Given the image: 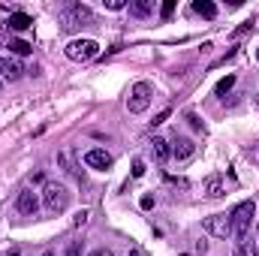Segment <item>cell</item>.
Instances as JSON below:
<instances>
[{
	"instance_id": "cell-24",
	"label": "cell",
	"mask_w": 259,
	"mask_h": 256,
	"mask_svg": "<svg viewBox=\"0 0 259 256\" xmlns=\"http://www.w3.org/2000/svg\"><path fill=\"white\" fill-rule=\"evenodd\" d=\"M247 30H253V21H244V24H241V27H238V30H235V36H244V33H247Z\"/></svg>"
},
{
	"instance_id": "cell-11",
	"label": "cell",
	"mask_w": 259,
	"mask_h": 256,
	"mask_svg": "<svg viewBox=\"0 0 259 256\" xmlns=\"http://www.w3.org/2000/svg\"><path fill=\"white\" fill-rule=\"evenodd\" d=\"M151 154H154L157 163H166V160L172 157V148H169L166 139H154V142H151Z\"/></svg>"
},
{
	"instance_id": "cell-8",
	"label": "cell",
	"mask_w": 259,
	"mask_h": 256,
	"mask_svg": "<svg viewBox=\"0 0 259 256\" xmlns=\"http://www.w3.org/2000/svg\"><path fill=\"white\" fill-rule=\"evenodd\" d=\"M84 166H91V169H109L112 166V154L109 151H103V148H91L88 154H84Z\"/></svg>"
},
{
	"instance_id": "cell-30",
	"label": "cell",
	"mask_w": 259,
	"mask_h": 256,
	"mask_svg": "<svg viewBox=\"0 0 259 256\" xmlns=\"http://www.w3.org/2000/svg\"><path fill=\"white\" fill-rule=\"evenodd\" d=\"M42 256H55V253H42Z\"/></svg>"
},
{
	"instance_id": "cell-29",
	"label": "cell",
	"mask_w": 259,
	"mask_h": 256,
	"mask_svg": "<svg viewBox=\"0 0 259 256\" xmlns=\"http://www.w3.org/2000/svg\"><path fill=\"white\" fill-rule=\"evenodd\" d=\"M91 256H115V253H112V250H94Z\"/></svg>"
},
{
	"instance_id": "cell-22",
	"label": "cell",
	"mask_w": 259,
	"mask_h": 256,
	"mask_svg": "<svg viewBox=\"0 0 259 256\" xmlns=\"http://www.w3.org/2000/svg\"><path fill=\"white\" fill-rule=\"evenodd\" d=\"M142 175H145V163L136 160V163H133V178H142Z\"/></svg>"
},
{
	"instance_id": "cell-15",
	"label": "cell",
	"mask_w": 259,
	"mask_h": 256,
	"mask_svg": "<svg viewBox=\"0 0 259 256\" xmlns=\"http://www.w3.org/2000/svg\"><path fill=\"white\" fill-rule=\"evenodd\" d=\"M235 256H259L256 241H253V238H241V241H235Z\"/></svg>"
},
{
	"instance_id": "cell-20",
	"label": "cell",
	"mask_w": 259,
	"mask_h": 256,
	"mask_svg": "<svg viewBox=\"0 0 259 256\" xmlns=\"http://www.w3.org/2000/svg\"><path fill=\"white\" fill-rule=\"evenodd\" d=\"M172 12H175V0H166V3L160 6V15H163V18H172Z\"/></svg>"
},
{
	"instance_id": "cell-26",
	"label": "cell",
	"mask_w": 259,
	"mask_h": 256,
	"mask_svg": "<svg viewBox=\"0 0 259 256\" xmlns=\"http://www.w3.org/2000/svg\"><path fill=\"white\" fill-rule=\"evenodd\" d=\"M106 6H109V9H124L127 3H124V0H106Z\"/></svg>"
},
{
	"instance_id": "cell-4",
	"label": "cell",
	"mask_w": 259,
	"mask_h": 256,
	"mask_svg": "<svg viewBox=\"0 0 259 256\" xmlns=\"http://www.w3.org/2000/svg\"><path fill=\"white\" fill-rule=\"evenodd\" d=\"M148 106H151V84H148V81H136V84L130 88L127 109L133 112V115H142Z\"/></svg>"
},
{
	"instance_id": "cell-18",
	"label": "cell",
	"mask_w": 259,
	"mask_h": 256,
	"mask_svg": "<svg viewBox=\"0 0 259 256\" xmlns=\"http://www.w3.org/2000/svg\"><path fill=\"white\" fill-rule=\"evenodd\" d=\"M130 12H133L136 18H145V15H151V0H136V3H130Z\"/></svg>"
},
{
	"instance_id": "cell-9",
	"label": "cell",
	"mask_w": 259,
	"mask_h": 256,
	"mask_svg": "<svg viewBox=\"0 0 259 256\" xmlns=\"http://www.w3.org/2000/svg\"><path fill=\"white\" fill-rule=\"evenodd\" d=\"M202 193H205L208 199H220V196H226V181H223V175H208L205 184H202Z\"/></svg>"
},
{
	"instance_id": "cell-31",
	"label": "cell",
	"mask_w": 259,
	"mask_h": 256,
	"mask_svg": "<svg viewBox=\"0 0 259 256\" xmlns=\"http://www.w3.org/2000/svg\"><path fill=\"white\" fill-rule=\"evenodd\" d=\"M256 61H259V49H256Z\"/></svg>"
},
{
	"instance_id": "cell-28",
	"label": "cell",
	"mask_w": 259,
	"mask_h": 256,
	"mask_svg": "<svg viewBox=\"0 0 259 256\" xmlns=\"http://www.w3.org/2000/svg\"><path fill=\"white\" fill-rule=\"evenodd\" d=\"M154 205V196H142V208H151Z\"/></svg>"
},
{
	"instance_id": "cell-3",
	"label": "cell",
	"mask_w": 259,
	"mask_h": 256,
	"mask_svg": "<svg viewBox=\"0 0 259 256\" xmlns=\"http://www.w3.org/2000/svg\"><path fill=\"white\" fill-rule=\"evenodd\" d=\"M91 21H94V12H91L88 6H81V3H69L64 12H61L64 30H72V27H78V24H91Z\"/></svg>"
},
{
	"instance_id": "cell-27",
	"label": "cell",
	"mask_w": 259,
	"mask_h": 256,
	"mask_svg": "<svg viewBox=\"0 0 259 256\" xmlns=\"http://www.w3.org/2000/svg\"><path fill=\"white\" fill-rule=\"evenodd\" d=\"M187 121H190V127H193V130H202V121H199L196 115H187Z\"/></svg>"
},
{
	"instance_id": "cell-23",
	"label": "cell",
	"mask_w": 259,
	"mask_h": 256,
	"mask_svg": "<svg viewBox=\"0 0 259 256\" xmlns=\"http://www.w3.org/2000/svg\"><path fill=\"white\" fill-rule=\"evenodd\" d=\"M66 256H81V244H78V241H72V244L66 247Z\"/></svg>"
},
{
	"instance_id": "cell-34",
	"label": "cell",
	"mask_w": 259,
	"mask_h": 256,
	"mask_svg": "<svg viewBox=\"0 0 259 256\" xmlns=\"http://www.w3.org/2000/svg\"><path fill=\"white\" fill-rule=\"evenodd\" d=\"M256 106H259V97H256Z\"/></svg>"
},
{
	"instance_id": "cell-6",
	"label": "cell",
	"mask_w": 259,
	"mask_h": 256,
	"mask_svg": "<svg viewBox=\"0 0 259 256\" xmlns=\"http://www.w3.org/2000/svg\"><path fill=\"white\" fill-rule=\"evenodd\" d=\"M205 232L208 235H214V238H229L232 235V217L229 214H211V217H205Z\"/></svg>"
},
{
	"instance_id": "cell-14",
	"label": "cell",
	"mask_w": 259,
	"mask_h": 256,
	"mask_svg": "<svg viewBox=\"0 0 259 256\" xmlns=\"http://www.w3.org/2000/svg\"><path fill=\"white\" fill-rule=\"evenodd\" d=\"M21 72H24V69L15 64V61H9V58H0V75H3V78H18Z\"/></svg>"
},
{
	"instance_id": "cell-5",
	"label": "cell",
	"mask_w": 259,
	"mask_h": 256,
	"mask_svg": "<svg viewBox=\"0 0 259 256\" xmlns=\"http://www.w3.org/2000/svg\"><path fill=\"white\" fill-rule=\"evenodd\" d=\"M100 55V42L97 39H72L66 46V58L69 61H94Z\"/></svg>"
},
{
	"instance_id": "cell-2",
	"label": "cell",
	"mask_w": 259,
	"mask_h": 256,
	"mask_svg": "<svg viewBox=\"0 0 259 256\" xmlns=\"http://www.w3.org/2000/svg\"><path fill=\"white\" fill-rule=\"evenodd\" d=\"M42 202H46V211L49 214H61V211H66V205H69V190H66L64 184H58V181H46Z\"/></svg>"
},
{
	"instance_id": "cell-25",
	"label": "cell",
	"mask_w": 259,
	"mask_h": 256,
	"mask_svg": "<svg viewBox=\"0 0 259 256\" xmlns=\"http://www.w3.org/2000/svg\"><path fill=\"white\" fill-rule=\"evenodd\" d=\"M84 220H88V211H78V214L72 217V223H75V226H84Z\"/></svg>"
},
{
	"instance_id": "cell-19",
	"label": "cell",
	"mask_w": 259,
	"mask_h": 256,
	"mask_svg": "<svg viewBox=\"0 0 259 256\" xmlns=\"http://www.w3.org/2000/svg\"><path fill=\"white\" fill-rule=\"evenodd\" d=\"M232 84H235V75H226V78H220V81H217L214 94H217V97H226V94L232 91Z\"/></svg>"
},
{
	"instance_id": "cell-16",
	"label": "cell",
	"mask_w": 259,
	"mask_h": 256,
	"mask_svg": "<svg viewBox=\"0 0 259 256\" xmlns=\"http://www.w3.org/2000/svg\"><path fill=\"white\" fill-rule=\"evenodd\" d=\"M193 12H196V15H202V18H214V15H217V6H214L211 0H196Z\"/></svg>"
},
{
	"instance_id": "cell-13",
	"label": "cell",
	"mask_w": 259,
	"mask_h": 256,
	"mask_svg": "<svg viewBox=\"0 0 259 256\" xmlns=\"http://www.w3.org/2000/svg\"><path fill=\"white\" fill-rule=\"evenodd\" d=\"M6 24H9L12 30H27V27H33V18H30L27 12H12Z\"/></svg>"
},
{
	"instance_id": "cell-21",
	"label": "cell",
	"mask_w": 259,
	"mask_h": 256,
	"mask_svg": "<svg viewBox=\"0 0 259 256\" xmlns=\"http://www.w3.org/2000/svg\"><path fill=\"white\" fill-rule=\"evenodd\" d=\"M169 115H172V112H169V109H163V112H160V115L154 118V127H160V124H166V121H169Z\"/></svg>"
},
{
	"instance_id": "cell-12",
	"label": "cell",
	"mask_w": 259,
	"mask_h": 256,
	"mask_svg": "<svg viewBox=\"0 0 259 256\" xmlns=\"http://www.w3.org/2000/svg\"><path fill=\"white\" fill-rule=\"evenodd\" d=\"M58 163L64 166V169L69 172V175H72V178H78V181H84V172H81V169H78V166L72 163V154H69V151H61V154H58Z\"/></svg>"
},
{
	"instance_id": "cell-17",
	"label": "cell",
	"mask_w": 259,
	"mask_h": 256,
	"mask_svg": "<svg viewBox=\"0 0 259 256\" xmlns=\"http://www.w3.org/2000/svg\"><path fill=\"white\" fill-rule=\"evenodd\" d=\"M9 52H12V55H18V58H24V55H30V52H33V46H30V42H24V39H9Z\"/></svg>"
},
{
	"instance_id": "cell-33",
	"label": "cell",
	"mask_w": 259,
	"mask_h": 256,
	"mask_svg": "<svg viewBox=\"0 0 259 256\" xmlns=\"http://www.w3.org/2000/svg\"><path fill=\"white\" fill-rule=\"evenodd\" d=\"M130 256H139V253H130Z\"/></svg>"
},
{
	"instance_id": "cell-1",
	"label": "cell",
	"mask_w": 259,
	"mask_h": 256,
	"mask_svg": "<svg viewBox=\"0 0 259 256\" xmlns=\"http://www.w3.org/2000/svg\"><path fill=\"white\" fill-rule=\"evenodd\" d=\"M229 217H232V235H235V241L250 238V223L256 217V205L253 202H241V205H235L229 211Z\"/></svg>"
},
{
	"instance_id": "cell-32",
	"label": "cell",
	"mask_w": 259,
	"mask_h": 256,
	"mask_svg": "<svg viewBox=\"0 0 259 256\" xmlns=\"http://www.w3.org/2000/svg\"><path fill=\"white\" fill-rule=\"evenodd\" d=\"M0 91H3V81H0Z\"/></svg>"
},
{
	"instance_id": "cell-7",
	"label": "cell",
	"mask_w": 259,
	"mask_h": 256,
	"mask_svg": "<svg viewBox=\"0 0 259 256\" xmlns=\"http://www.w3.org/2000/svg\"><path fill=\"white\" fill-rule=\"evenodd\" d=\"M15 211L24 214V217H36V211H39V199H36V193L33 190H21L18 193V199H15Z\"/></svg>"
},
{
	"instance_id": "cell-10",
	"label": "cell",
	"mask_w": 259,
	"mask_h": 256,
	"mask_svg": "<svg viewBox=\"0 0 259 256\" xmlns=\"http://www.w3.org/2000/svg\"><path fill=\"white\" fill-rule=\"evenodd\" d=\"M196 154V145L190 139H175V145H172V157L178 160V163H184V160H190Z\"/></svg>"
}]
</instances>
